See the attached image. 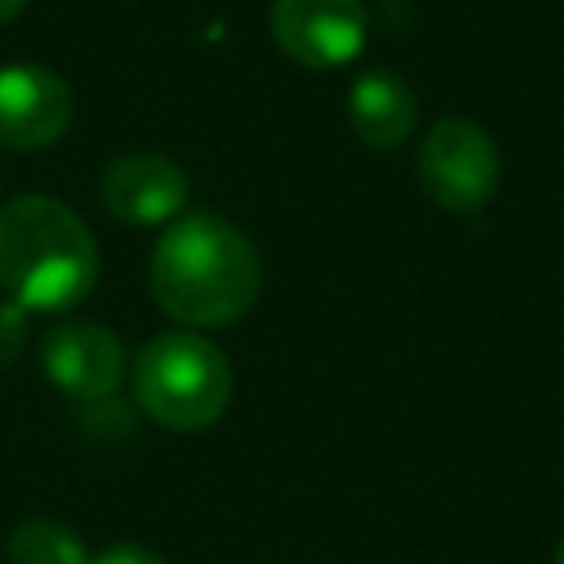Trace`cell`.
<instances>
[{"mask_svg": "<svg viewBox=\"0 0 564 564\" xmlns=\"http://www.w3.org/2000/svg\"><path fill=\"white\" fill-rule=\"evenodd\" d=\"M28 345V310L20 302H4L0 306V368L12 364Z\"/></svg>", "mask_w": 564, "mask_h": 564, "instance_id": "8fae6325", "label": "cell"}, {"mask_svg": "<svg viewBox=\"0 0 564 564\" xmlns=\"http://www.w3.org/2000/svg\"><path fill=\"white\" fill-rule=\"evenodd\" d=\"M553 564H564V538H561V545H556V553H553Z\"/></svg>", "mask_w": 564, "mask_h": 564, "instance_id": "5bb4252c", "label": "cell"}, {"mask_svg": "<svg viewBox=\"0 0 564 564\" xmlns=\"http://www.w3.org/2000/svg\"><path fill=\"white\" fill-rule=\"evenodd\" d=\"M97 274V240L70 205L28 194L0 209V286L28 314L82 306L94 294Z\"/></svg>", "mask_w": 564, "mask_h": 564, "instance_id": "7a4b0ae2", "label": "cell"}, {"mask_svg": "<svg viewBox=\"0 0 564 564\" xmlns=\"http://www.w3.org/2000/svg\"><path fill=\"white\" fill-rule=\"evenodd\" d=\"M271 32L291 63L337 70L368 43V12L364 0H274Z\"/></svg>", "mask_w": 564, "mask_h": 564, "instance_id": "5b68a950", "label": "cell"}, {"mask_svg": "<svg viewBox=\"0 0 564 564\" xmlns=\"http://www.w3.org/2000/svg\"><path fill=\"white\" fill-rule=\"evenodd\" d=\"M348 120H352V132L368 148H402L417 128L414 89L391 70H364L356 78L352 94H348Z\"/></svg>", "mask_w": 564, "mask_h": 564, "instance_id": "9c48e42d", "label": "cell"}, {"mask_svg": "<svg viewBox=\"0 0 564 564\" xmlns=\"http://www.w3.org/2000/svg\"><path fill=\"white\" fill-rule=\"evenodd\" d=\"M89 564H166L159 553H151V549L143 545H132V541H124V545H112L105 549L101 556H94Z\"/></svg>", "mask_w": 564, "mask_h": 564, "instance_id": "7c38bea8", "label": "cell"}, {"mask_svg": "<svg viewBox=\"0 0 564 564\" xmlns=\"http://www.w3.org/2000/svg\"><path fill=\"white\" fill-rule=\"evenodd\" d=\"M24 4H28V0H0V28L12 24V20L24 12Z\"/></svg>", "mask_w": 564, "mask_h": 564, "instance_id": "4fadbf2b", "label": "cell"}, {"mask_svg": "<svg viewBox=\"0 0 564 564\" xmlns=\"http://www.w3.org/2000/svg\"><path fill=\"white\" fill-rule=\"evenodd\" d=\"M189 202V178L174 159L140 151L120 155L101 174V205L109 217L135 228H155L174 220Z\"/></svg>", "mask_w": 564, "mask_h": 564, "instance_id": "ba28073f", "label": "cell"}, {"mask_svg": "<svg viewBox=\"0 0 564 564\" xmlns=\"http://www.w3.org/2000/svg\"><path fill=\"white\" fill-rule=\"evenodd\" d=\"M9 561L12 564H89L86 541L55 518H32L17 525L9 538Z\"/></svg>", "mask_w": 564, "mask_h": 564, "instance_id": "30bf717a", "label": "cell"}, {"mask_svg": "<svg viewBox=\"0 0 564 564\" xmlns=\"http://www.w3.org/2000/svg\"><path fill=\"white\" fill-rule=\"evenodd\" d=\"M148 279L166 317L194 329H228L259 302L263 259L232 220L189 213L159 236Z\"/></svg>", "mask_w": 564, "mask_h": 564, "instance_id": "6da1fadb", "label": "cell"}, {"mask_svg": "<svg viewBox=\"0 0 564 564\" xmlns=\"http://www.w3.org/2000/svg\"><path fill=\"white\" fill-rule=\"evenodd\" d=\"M502 178L499 148L471 120H441L417 151V182L425 197L456 217H471L495 197Z\"/></svg>", "mask_w": 564, "mask_h": 564, "instance_id": "277c9868", "label": "cell"}, {"mask_svg": "<svg viewBox=\"0 0 564 564\" xmlns=\"http://www.w3.org/2000/svg\"><path fill=\"white\" fill-rule=\"evenodd\" d=\"M74 120V94L47 66L17 63L0 70V143L40 151L63 140Z\"/></svg>", "mask_w": 564, "mask_h": 564, "instance_id": "8992f818", "label": "cell"}, {"mask_svg": "<svg viewBox=\"0 0 564 564\" xmlns=\"http://www.w3.org/2000/svg\"><path fill=\"white\" fill-rule=\"evenodd\" d=\"M43 371L63 394L78 402H105L128 376L124 345L97 322H66L43 340Z\"/></svg>", "mask_w": 564, "mask_h": 564, "instance_id": "52a82bcc", "label": "cell"}, {"mask_svg": "<svg viewBox=\"0 0 564 564\" xmlns=\"http://www.w3.org/2000/svg\"><path fill=\"white\" fill-rule=\"evenodd\" d=\"M132 391L143 414L163 430H209L232 402V364L197 333H163L135 352Z\"/></svg>", "mask_w": 564, "mask_h": 564, "instance_id": "3957f363", "label": "cell"}]
</instances>
